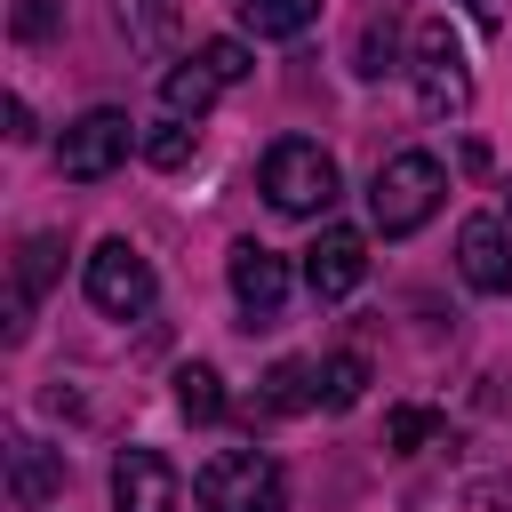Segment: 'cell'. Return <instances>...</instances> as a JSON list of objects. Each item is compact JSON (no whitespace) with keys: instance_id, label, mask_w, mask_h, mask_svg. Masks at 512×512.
<instances>
[{"instance_id":"4","label":"cell","mask_w":512,"mask_h":512,"mask_svg":"<svg viewBox=\"0 0 512 512\" xmlns=\"http://www.w3.org/2000/svg\"><path fill=\"white\" fill-rule=\"evenodd\" d=\"M128 144H136V120H128L120 104H88V112L56 136V168H64L72 184H96V176H112V168L128 160Z\"/></svg>"},{"instance_id":"24","label":"cell","mask_w":512,"mask_h":512,"mask_svg":"<svg viewBox=\"0 0 512 512\" xmlns=\"http://www.w3.org/2000/svg\"><path fill=\"white\" fill-rule=\"evenodd\" d=\"M0 120H8V136H16V144H32V104H24V96H8V112H0Z\"/></svg>"},{"instance_id":"19","label":"cell","mask_w":512,"mask_h":512,"mask_svg":"<svg viewBox=\"0 0 512 512\" xmlns=\"http://www.w3.org/2000/svg\"><path fill=\"white\" fill-rule=\"evenodd\" d=\"M424 440H440V416H432V408H392V424H384V448L416 456Z\"/></svg>"},{"instance_id":"23","label":"cell","mask_w":512,"mask_h":512,"mask_svg":"<svg viewBox=\"0 0 512 512\" xmlns=\"http://www.w3.org/2000/svg\"><path fill=\"white\" fill-rule=\"evenodd\" d=\"M384 64H392V32L368 24V32H360V72H384Z\"/></svg>"},{"instance_id":"12","label":"cell","mask_w":512,"mask_h":512,"mask_svg":"<svg viewBox=\"0 0 512 512\" xmlns=\"http://www.w3.org/2000/svg\"><path fill=\"white\" fill-rule=\"evenodd\" d=\"M216 96H224V80H216L200 56H184L176 72H160V104H168V120H200Z\"/></svg>"},{"instance_id":"20","label":"cell","mask_w":512,"mask_h":512,"mask_svg":"<svg viewBox=\"0 0 512 512\" xmlns=\"http://www.w3.org/2000/svg\"><path fill=\"white\" fill-rule=\"evenodd\" d=\"M144 160H152V168H184V160H192V120H160V128L144 136Z\"/></svg>"},{"instance_id":"22","label":"cell","mask_w":512,"mask_h":512,"mask_svg":"<svg viewBox=\"0 0 512 512\" xmlns=\"http://www.w3.org/2000/svg\"><path fill=\"white\" fill-rule=\"evenodd\" d=\"M56 8H64V0H16V16H8L16 40H48V32H56Z\"/></svg>"},{"instance_id":"7","label":"cell","mask_w":512,"mask_h":512,"mask_svg":"<svg viewBox=\"0 0 512 512\" xmlns=\"http://www.w3.org/2000/svg\"><path fill=\"white\" fill-rule=\"evenodd\" d=\"M304 280H312V296H320V304L352 296V288L368 280V240H360L352 224H328V232L304 248Z\"/></svg>"},{"instance_id":"6","label":"cell","mask_w":512,"mask_h":512,"mask_svg":"<svg viewBox=\"0 0 512 512\" xmlns=\"http://www.w3.org/2000/svg\"><path fill=\"white\" fill-rule=\"evenodd\" d=\"M152 296H160V280H152V264H144L128 240H96V248H88V304H96V312L136 320V312H152Z\"/></svg>"},{"instance_id":"1","label":"cell","mask_w":512,"mask_h":512,"mask_svg":"<svg viewBox=\"0 0 512 512\" xmlns=\"http://www.w3.org/2000/svg\"><path fill=\"white\" fill-rule=\"evenodd\" d=\"M192 496L200 512H288V472L264 448H216L192 472Z\"/></svg>"},{"instance_id":"5","label":"cell","mask_w":512,"mask_h":512,"mask_svg":"<svg viewBox=\"0 0 512 512\" xmlns=\"http://www.w3.org/2000/svg\"><path fill=\"white\" fill-rule=\"evenodd\" d=\"M416 104L432 120H456L472 104V72H464V40L448 24H416Z\"/></svg>"},{"instance_id":"9","label":"cell","mask_w":512,"mask_h":512,"mask_svg":"<svg viewBox=\"0 0 512 512\" xmlns=\"http://www.w3.org/2000/svg\"><path fill=\"white\" fill-rule=\"evenodd\" d=\"M456 272H464L480 296H504V288H512V248H504V224H496V216H464V232H456Z\"/></svg>"},{"instance_id":"14","label":"cell","mask_w":512,"mask_h":512,"mask_svg":"<svg viewBox=\"0 0 512 512\" xmlns=\"http://www.w3.org/2000/svg\"><path fill=\"white\" fill-rule=\"evenodd\" d=\"M240 8V24L256 32V40H296L312 16H320V0H232Z\"/></svg>"},{"instance_id":"13","label":"cell","mask_w":512,"mask_h":512,"mask_svg":"<svg viewBox=\"0 0 512 512\" xmlns=\"http://www.w3.org/2000/svg\"><path fill=\"white\" fill-rule=\"evenodd\" d=\"M264 408H272V416L320 408V368H312V360H272V368H264Z\"/></svg>"},{"instance_id":"10","label":"cell","mask_w":512,"mask_h":512,"mask_svg":"<svg viewBox=\"0 0 512 512\" xmlns=\"http://www.w3.org/2000/svg\"><path fill=\"white\" fill-rule=\"evenodd\" d=\"M224 272H232V296H240V312H256V320H272V312L288 304V264H280L272 248H256V240H240Z\"/></svg>"},{"instance_id":"18","label":"cell","mask_w":512,"mask_h":512,"mask_svg":"<svg viewBox=\"0 0 512 512\" xmlns=\"http://www.w3.org/2000/svg\"><path fill=\"white\" fill-rule=\"evenodd\" d=\"M120 32H128L136 48H160V40L176 32V0H120Z\"/></svg>"},{"instance_id":"11","label":"cell","mask_w":512,"mask_h":512,"mask_svg":"<svg viewBox=\"0 0 512 512\" xmlns=\"http://www.w3.org/2000/svg\"><path fill=\"white\" fill-rule=\"evenodd\" d=\"M56 488H64V456L40 448L32 432H16V440H8V496H16V504H48Z\"/></svg>"},{"instance_id":"3","label":"cell","mask_w":512,"mask_h":512,"mask_svg":"<svg viewBox=\"0 0 512 512\" xmlns=\"http://www.w3.org/2000/svg\"><path fill=\"white\" fill-rule=\"evenodd\" d=\"M264 200L280 208V216H320L328 200H336V160L312 144V136H280L272 152H264Z\"/></svg>"},{"instance_id":"2","label":"cell","mask_w":512,"mask_h":512,"mask_svg":"<svg viewBox=\"0 0 512 512\" xmlns=\"http://www.w3.org/2000/svg\"><path fill=\"white\" fill-rule=\"evenodd\" d=\"M440 192H448V168H440L432 152H392V160L376 168V184H368V216H376L384 240H408L416 224H432Z\"/></svg>"},{"instance_id":"16","label":"cell","mask_w":512,"mask_h":512,"mask_svg":"<svg viewBox=\"0 0 512 512\" xmlns=\"http://www.w3.org/2000/svg\"><path fill=\"white\" fill-rule=\"evenodd\" d=\"M56 248H64L56 232H32V240L16 248V296H24V304H32V296L56 280Z\"/></svg>"},{"instance_id":"8","label":"cell","mask_w":512,"mask_h":512,"mask_svg":"<svg viewBox=\"0 0 512 512\" xmlns=\"http://www.w3.org/2000/svg\"><path fill=\"white\" fill-rule=\"evenodd\" d=\"M176 496H184V480L160 448H128L112 464V512H176Z\"/></svg>"},{"instance_id":"15","label":"cell","mask_w":512,"mask_h":512,"mask_svg":"<svg viewBox=\"0 0 512 512\" xmlns=\"http://www.w3.org/2000/svg\"><path fill=\"white\" fill-rule=\"evenodd\" d=\"M176 408H184L192 424H216V416H224V376H216V368H200V360H192V368H176Z\"/></svg>"},{"instance_id":"17","label":"cell","mask_w":512,"mask_h":512,"mask_svg":"<svg viewBox=\"0 0 512 512\" xmlns=\"http://www.w3.org/2000/svg\"><path fill=\"white\" fill-rule=\"evenodd\" d=\"M360 392H368V360H360V352L320 360V408H352Z\"/></svg>"},{"instance_id":"21","label":"cell","mask_w":512,"mask_h":512,"mask_svg":"<svg viewBox=\"0 0 512 512\" xmlns=\"http://www.w3.org/2000/svg\"><path fill=\"white\" fill-rule=\"evenodd\" d=\"M200 64H208L224 88H232V80H248V48H240V40H208V48H200Z\"/></svg>"}]
</instances>
